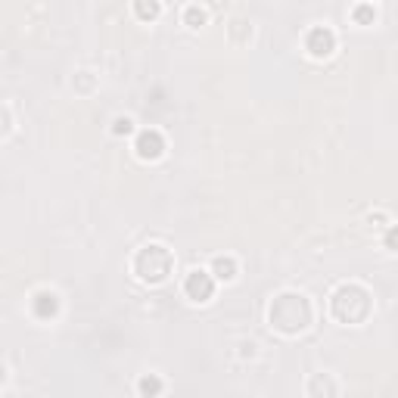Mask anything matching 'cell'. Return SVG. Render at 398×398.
Listing matches in <instances>:
<instances>
[{
	"label": "cell",
	"mask_w": 398,
	"mask_h": 398,
	"mask_svg": "<svg viewBox=\"0 0 398 398\" xmlns=\"http://www.w3.org/2000/svg\"><path fill=\"white\" fill-rule=\"evenodd\" d=\"M370 293L364 287H355V283H349V287H340L333 293V317L342 324H361L367 321L370 315Z\"/></svg>",
	"instance_id": "cell-2"
},
{
	"label": "cell",
	"mask_w": 398,
	"mask_h": 398,
	"mask_svg": "<svg viewBox=\"0 0 398 398\" xmlns=\"http://www.w3.org/2000/svg\"><path fill=\"white\" fill-rule=\"evenodd\" d=\"M271 324H274V330H280V333H287V336L302 333V330L311 324V305H308V298L298 296V293L277 296L274 305H271Z\"/></svg>",
	"instance_id": "cell-1"
},
{
	"label": "cell",
	"mask_w": 398,
	"mask_h": 398,
	"mask_svg": "<svg viewBox=\"0 0 398 398\" xmlns=\"http://www.w3.org/2000/svg\"><path fill=\"white\" fill-rule=\"evenodd\" d=\"M184 289H187V296L193 298V302H209L212 293H215V280H212V274H205V271H193V274L187 277V283H184Z\"/></svg>",
	"instance_id": "cell-4"
},
{
	"label": "cell",
	"mask_w": 398,
	"mask_h": 398,
	"mask_svg": "<svg viewBox=\"0 0 398 398\" xmlns=\"http://www.w3.org/2000/svg\"><path fill=\"white\" fill-rule=\"evenodd\" d=\"M35 315L38 317H53L56 315V296L53 293H41L35 298Z\"/></svg>",
	"instance_id": "cell-8"
},
{
	"label": "cell",
	"mask_w": 398,
	"mask_h": 398,
	"mask_svg": "<svg viewBox=\"0 0 398 398\" xmlns=\"http://www.w3.org/2000/svg\"><path fill=\"white\" fill-rule=\"evenodd\" d=\"M171 264L175 262H171V252L165 246H147L137 252V258H134V271L147 283H162L171 274Z\"/></svg>",
	"instance_id": "cell-3"
},
{
	"label": "cell",
	"mask_w": 398,
	"mask_h": 398,
	"mask_svg": "<svg viewBox=\"0 0 398 398\" xmlns=\"http://www.w3.org/2000/svg\"><path fill=\"white\" fill-rule=\"evenodd\" d=\"M137 13H141L143 19H152V16L159 13V6H156V3H137Z\"/></svg>",
	"instance_id": "cell-12"
},
{
	"label": "cell",
	"mask_w": 398,
	"mask_h": 398,
	"mask_svg": "<svg viewBox=\"0 0 398 398\" xmlns=\"http://www.w3.org/2000/svg\"><path fill=\"white\" fill-rule=\"evenodd\" d=\"M355 16L361 19V22H367V19L374 16V10H370V6H358V10H355Z\"/></svg>",
	"instance_id": "cell-14"
},
{
	"label": "cell",
	"mask_w": 398,
	"mask_h": 398,
	"mask_svg": "<svg viewBox=\"0 0 398 398\" xmlns=\"http://www.w3.org/2000/svg\"><path fill=\"white\" fill-rule=\"evenodd\" d=\"M6 128H10V116H6V112L3 109H0V134H3V131Z\"/></svg>",
	"instance_id": "cell-15"
},
{
	"label": "cell",
	"mask_w": 398,
	"mask_h": 398,
	"mask_svg": "<svg viewBox=\"0 0 398 398\" xmlns=\"http://www.w3.org/2000/svg\"><path fill=\"white\" fill-rule=\"evenodd\" d=\"M212 268H215V274L221 277V280H234V277H237V262H234V258L218 255L215 262H212Z\"/></svg>",
	"instance_id": "cell-9"
},
{
	"label": "cell",
	"mask_w": 398,
	"mask_h": 398,
	"mask_svg": "<svg viewBox=\"0 0 398 398\" xmlns=\"http://www.w3.org/2000/svg\"><path fill=\"white\" fill-rule=\"evenodd\" d=\"M165 150V141L159 131H141V137H137V156L141 159H159Z\"/></svg>",
	"instance_id": "cell-5"
},
{
	"label": "cell",
	"mask_w": 398,
	"mask_h": 398,
	"mask_svg": "<svg viewBox=\"0 0 398 398\" xmlns=\"http://www.w3.org/2000/svg\"><path fill=\"white\" fill-rule=\"evenodd\" d=\"M336 47V38L330 29H311L308 31V50L315 53V56H330Z\"/></svg>",
	"instance_id": "cell-6"
},
{
	"label": "cell",
	"mask_w": 398,
	"mask_h": 398,
	"mask_svg": "<svg viewBox=\"0 0 398 398\" xmlns=\"http://www.w3.org/2000/svg\"><path fill=\"white\" fill-rule=\"evenodd\" d=\"M187 22L190 25H202L205 22V13L199 10V6H190V10H187Z\"/></svg>",
	"instance_id": "cell-11"
},
{
	"label": "cell",
	"mask_w": 398,
	"mask_h": 398,
	"mask_svg": "<svg viewBox=\"0 0 398 398\" xmlns=\"http://www.w3.org/2000/svg\"><path fill=\"white\" fill-rule=\"evenodd\" d=\"M308 392H311V398H333V392H336V386H333V380H330V376H327V374H317V376H315V380H311Z\"/></svg>",
	"instance_id": "cell-7"
},
{
	"label": "cell",
	"mask_w": 398,
	"mask_h": 398,
	"mask_svg": "<svg viewBox=\"0 0 398 398\" xmlns=\"http://www.w3.org/2000/svg\"><path fill=\"white\" fill-rule=\"evenodd\" d=\"M131 131V118H118L116 122V134H128Z\"/></svg>",
	"instance_id": "cell-13"
},
{
	"label": "cell",
	"mask_w": 398,
	"mask_h": 398,
	"mask_svg": "<svg viewBox=\"0 0 398 398\" xmlns=\"http://www.w3.org/2000/svg\"><path fill=\"white\" fill-rule=\"evenodd\" d=\"M0 383H3V367H0Z\"/></svg>",
	"instance_id": "cell-16"
},
{
	"label": "cell",
	"mask_w": 398,
	"mask_h": 398,
	"mask_svg": "<svg viewBox=\"0 0 398 398\" xmlns=\"http://www.w3.org/2000/svg\"><path fill=\"white\" fill-rule=\"evenodd\" d=\"M159 392H162V380H159L156 374L143 376V380H141V395H143V398H156Z\"/></svg>",
	"instance_id": "cell-10"
}]
</instances>
